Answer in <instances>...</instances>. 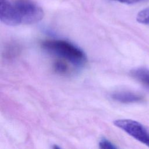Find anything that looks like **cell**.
Instances as JSON below:
<instances>
[{
    "label": "cell",
    "instance_id": "cell-1",
    "mask_svg": "<svg viewBox=\"0 0 149 149\" xmlns=\"http://www.w3.org/2000/svg\"><path fill=\"white\" fill-rule=\"evenodd\" d=\"M44 16L43 9L31 0H0V20L6 25L34 24Z\"/></svg>",
    "mask_w": 149,
    "mask_h": 149
},
{
    "label": "cell",
    "instance_id": "cell-2",
    "mask_svg": "<svg viewBox=\"0 0 149 149\" xmlns=\"http://www.w3.org/2000/svg\"><path fill=\"white\" fill-rule=\"evenodd\" d=\"M41 46L48 52L59 55L76 65H81L86 60L84 52L80 48L65 40H47L42 41Z\"/></svg>",
    "mask_w": 149,
    "mask_h": 149
},
{
    "label": "cell",
    "instance_id": "cell-3",
    "mask_svg": "<svg viewBox=\"0 0 149 149\" xmlns=\"http://www.w3.org/2000/svg\"><path fill=\"white\" fill-rule=\"evenodd\" d=\"M113 124L136 140L149 147V132L139 122L132 119H120L114 120Z\"/></svg>",
    "mask_w": 149,
    "mask_h": 149
},
{
    "label": "cell",
    "instance_id": "cell-4",
    "mask_svg": "<svg viewBox=\"0 0 149 149\" xmlns=\"http://www.w3.org/2000/svg\"><path fill=\"white\" fill-rule=\"evenodd\" d=\"M111 98L116 101L125 104L137 102L143 100V97L139 94L126 91L113 93L111 95Z\"/></svg>",
    "mask_w": 149,
    "mask_h": 149
},
{
    "label": "cell",
    "instance_id": "cell-5",
    "mask_svg": "<svg viewBox=\"0 0 149 149\" xmlns=\"http://www.w3.org/2000/svg\"><path fill=\"white\" fill-rule=\"evenodd\" d=\"M131 75L141 83L149 86V70L144 68H138L130 71Z\"/></svg>",
    "mask_w": 149,
    "mask_h": 149
},
{
    "label": "cell",
    "instance_id": "cell-6",
    "mask_svg": "<svg viewBox=\"0 0 149 149\" xmlns=\"http://www.w3.org/2000/svg\"><path fill=\"white\" fill-rule=\"evenodd\" d=\"M136 20L140 23L149 24V8L140 11L137 15Z\"/></svg>",
    "mask_w": 149,
    "mask_h": 149
},
{
    "label": "cell",
    "instance_id": "cell-7",
    "mask_svg": "<svg viewBox=\"0 0 149 149\" xmlns=\"http://www.w3.org/2000/svg\"><path fill=\"white\" fill-rule=\"evenodd\" d=\"M20 52V48L16 44H10L7 47L5 51V56L8 58H13L17 56Z\"/></svg>",
    "mask_w": 149,
    "mask_h": 149
},
{
    "label": "cell",
    "instance_id": "cell-8",
    "mask_svg": "<svg viewBox=\"0 0 149 149\" xmlns=\"http://www.w3.org/2000/svg\"><path fill=\"white\" fill-rule=\"evenodd\" d=\"M54 68L55 72L59 74H65L68 71V65L62 61H56L54 64Z\"/></svg>",
    "mask_w": 149,
    "mask_h": 149
},
{
    "label": "cell",
    "instance_id": "cell-9",
    "mask_svg": "<svg viewBox=\"0 0 149 149\" xmlns=\"http://www.w3.org/2000/svg\"><path fill=\"white\" fill-rule=\"evenodd\" d=\"M99 147L103 149H115L117 147L107 139L102 138L99 142Z\"/></svg>",
    "mask_w": 149,
    "mask_h": 149
},
{
    "label": "cell",
    "instance_id": "cell-10",
    "mask_svg": "<svg viewBox=\"0 0 149 149\" xmlns=\"http://www.w3.org/2000/svg\"><path fill=\"white\" fill-rule=\"evenodd\" d=\"M115 1H117L120 3H127V4H132L134 3H137L139 2H140L143 0H112Z\"/></svg>",
    "mask_w": 149,
    "mask_h": 149
},
{
    "label": "cell",
    "instance_id": "cell-11",
    "mask_svg": "<svg viewBox=\"0 0 149 149\" xmlns=\"http://www.w3.org/2000/svg\"><path fill=\"white\" fill-rule=\"evenodd\" d=\"M53 148H60V147H57V146H56L55 145L53 147Z\"/></svg>",
    "mask_w": 149,
    "mask_h": 149
}]
</instances>
